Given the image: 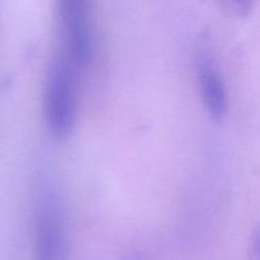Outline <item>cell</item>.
Masks as SVG:
<instances>
[{"instance_id": "obj_1", "label": "cell", "mask_w": 260, "mask_h": 260, "mask_svg": "<svg viewBox=\"0 0 260 260\" xmlns=\"http://www.w3.org/2000/svg\"><path fill=\"white\" fill-rule=\"evenodd\" d=\"M68 249L63 198L56 180L47 173L38 174L33 208L35 260H65Z\"/></svg>"}, {"instance_id": "obj_2", "label": "cell", "mask_w": 260, "mask_h": 260, "mask_svg": "<svg viewBox=\"0 0 260 260\" xmlns=\"http://www.w3.org/2000/svg\"><path fill=\"white\" fill-rule=\"evenodd\" d=\"M76 66L58 47L48 61L43 88V111L48 129L53 136L63 139L75 124Z\"/></svg>"}, {"instance_id": "obj_3", "label": "cell", "mask_w": 260, "mask_h": 260, "mask_svg": "<svg viewBox=\"0 0 260 260\" xmlns=\"http://www.w3.org/2000/svg\"><path fill=\"white\" fill-rule=\"evenodd\" d=\"M60 25V47L76 68H84L93 57L94 37L88 3L63 0L57 9Z\"/></svg>"}, {"instance_id": "obj_4", "label": "cell", "mask_w": 260, "mask_h": 260, "mask_svg": "<svg viewBox=\"0 0 260 260\" xmlns=\"http://www.w3.org/2000/svg\"><path fill=\"white\" fill-rule=\"evenodd\" d=\"M196 66L206 108L213 118L221 119L229 108L228 88L213 52L206 43L198 47Z\"/></svg>"}, {"instance_id": "obj_5", "label": "cell", "mask_w": 260, "mask_h": 260, "mask_svg": "<svg viewBox=\"0 0 260 260\" xmlns=\"http://www.w3.org/2000/svg\"><path fill=\"white\" fill-rule=\"evenodd\" d=\"M254 250H255L256 258L260 260V228L255 231V235H254Z\"/></svg>"}]
</instances>
